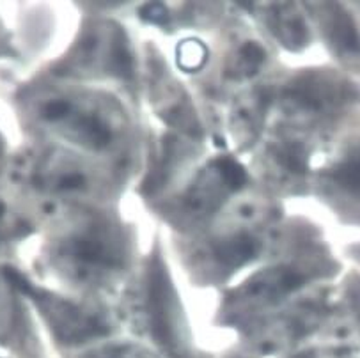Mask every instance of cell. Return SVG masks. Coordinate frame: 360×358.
Here are the masks:
<instances>
[{
  "label": "cell",
  "mask_w": 360,
  "mask_h": 358,
  "mask_svg": "<svg viewBox=\"0 0 360 358\" xmlns=\"http://www.w3.org/2000/svg\"><path fill=\"white\" fill-rule=\"evenodd\" d=\"M4 274L9 282L16 286V289H20L23 295L30 296L36 302L37 309L45 314V319L50 323L53 333L60 343L80 344L84 340L105 335L108 332L107 325H103L100 319L87 316L82 309H78L68 300L57 298L56 295L34 288L23 275H20V271L13 270V268H4Z\"/></svg>",
  "instance_id": "6da1fadb"
},
{
  "label": "cell",
  "mask_w": 360,
  "mask_h": 358,
  "mask_svg": "<svg viewBox=\"0 0 360 358\" xmlns=\"http://www.w3.org/2000/svg\"><path fill=\"white\" fill-rule=\"evenodd\" d=\"M148 310L151 321V333L164 347H172L178 343L174 323L178 319V307L176 296L169 284V275L164 268V262L158 257L151 261L148 288Z\"/></svg>",
  "instance_id": "7a4b0ae2"
},
{
  "label": "cell",
  "mask_w": 360,
  "mask_h": 358,
  "mask_svg": "<svg viewBox=\"0 0 360 358\" xmlns=\"http://www.w3.org/2000/svg\"><path fill=\"white\" fill-rule=\"evenodd\" d=\"M213 252L224 270L234 271L259 254V243L249 234H238L215 245Z\"/></svg>",
  "instance_id": "3957f363"
},
{
  "label": "cell",
  "mask_w": 360,
  "mask_h": 358,
  "mask_svg": "<svg viewBox=\"0 0 360 358\" xmlns=\"http://www.w3.org/2000/svg\"><path fill=\"white\" fill-rule=\"evenodd\" d=\"M304 281L305 279L291 268H277V270L264 271L259 279H256L252 282V293L275 300L298 289Z\"/></svg>",
  "instance_id": "277c9868"
},
{
  "label": "cell",
  "mask_w": 360,
  "mask_h": 358,
  "mask_svg": "<svg viewBox=\"0 0 360 358\" xmlns=\"http://www.w3.org/2000/svg\"><path fill=\"white\" fill-rule=\"evenodd\" d=\"M68 254L84 264L114 266L117 259L110 254L107 245L96 238H77L68 245Z\"/></svg>",
  "instance_id": "5b68a950"
},
{
  "label": "cell",
  "mask_w": 360,
  "mask_h": 358,
  "mask_svg": "<svg viewBox=\"0 0 360 358\" xmlns=\"http://www.w3.org/2000/svg\"><path fill=\"white\" fill-rule=\"evenodd\" d=\"M71 129H73L78 141L91 146V148H105L112 139L108 126L98 115H75Z\"/></svg>",
  "instance_id": "8992f818"
},
{
  "label": "cell",
  "mask_w": 360,
  "mask_h": 358,
  "mask_svg": "<svg viewBox=\"0 0 360 358\" xmlns=\"http://www.w3.org/2000/svg\"><path fill=\"white\" fill-rule=\"evenodd\" d=\"M208 59V50L197 39H186L178 46V64L185 71L201 70Z\"/></svg>",
  "instance_id": "52a82bcc"
},
{
  "label": "cell",
  "mask_w": 360,
  "mask_h": 358,
  "mask_svg": "<svg viewBox=\"0 0 360 358\" xmlns=\"http://www.w3.org/2000/svg\"><path fill=\"white\" fill-rule=\"evenodd\" d=\"M330 36L339 49H346L349 50V52L360 50L359 34L353 29V23L349 22L348 16H342L339 15V13H335L330 25Z\"/></svg>",
  "instance_id": "ba28073f"
},
{
  "label": "cell",
  "mask_w": 360,
  "mask_h": 358,
  "mask_svg": "<svg viewBox=\"0 0 360 358\" xmlns=\"http://www.w3.org/2000/svg\"><path fill=\"white\" fill-rule=\"evenodd\" d=\"M215 169L220 179L229 190H240L247 183V170L243 165L233 158H219L215 162Z\"/></svg>",
  "instance_id": "9c48e42d"
},
{
  "label": "cell",
  "mask_w": 360,
  "mask_h": 358,
  "mask_svg": "<svg viewBox=\"0 0 360 358\" xmlns=\"http://www.w3.org/2000/svg\"><path fill=\"white\" fill-rule=\"evenodd\" d=\"M275 158L284 169L295 174H304L307 170V162H305V153L300 146L290 144V146H281L275 153Z\"/></svg>",
  "instance_id": "30bf717a"
},
{
  "label": "cell",
  "mask_w": 360,
  "mask_h": 358,
  "mask_svg": "<svg viewBox=\"0 0 360 358\" xmlns=\"http://www.w3.org/2000/svg\"><path fill=\"white\" fill-rule=\"evenodd\" d=\"M338 185L352 193H360V160H349L332 172Z\"/></svg>",
  "instance_id": "8fae6325"
},
{
  "label": "cell",
  "mask_w": 360,
  "mask_h": 358,
  "mask_svg": "<svg viewBox=\"0 0 360 358\" xmlns=\"http://www.w3.org/2000/svg\"><path fill=\"white\" fill-rule=\"evenodd\" d=\"M240 59H242V66L247 68V73H254L264 60V52L257 43H247L240 50Z\"/></svg>",
  "instance_id": "7c38bea8"
},
{
  "label": "cell",
  "mask_w": 360,
  "mask_h": 358,
  "mask_svg": "<svg viewBox=\"0 0 360 358\" xmlns=\"http://www.w3.org/2000/svg\"><path fill=\"white\" fill-rule=\"evenodd\" d=\"M139 15L142 16L144 22L155 23V25H164L169 22V11L162 2H153V4H146L141 8Z\"/></svg>",
  "instance_id": "4fadbf2b"
},
{
  "label": "cell",
  "mask_w": 360,
  "mask_h": 358,
  "mask_svg": "<svg viewBox=\"0 0 360 358\" xmlns=\"http://www.w3.org/2000/svg\"><path fill=\"white\" fill-rule=\"evenodd\" d=\"M73 110L70 101L66 100H53L43 107V117L46 121H63L70 115V112Z\"/></svg>",
  "instance_id": "5bb4252c"
},
{
  "label": "cell",
  "mask_w": 360,
  "mask_h": 358,
  "mask_svg": "<svg viewBox=\"0 0 360 358\" xmlns=\"http://www.w3.org/2000/svg\"><path fill=\"white\" fill-rule=\"evenodd\" d=\"M2 211H4V206H2V204H0V215H2Z\"/></svg>",
  "instance_id": "9a60e30c"
}]
</instances>
